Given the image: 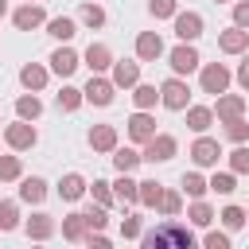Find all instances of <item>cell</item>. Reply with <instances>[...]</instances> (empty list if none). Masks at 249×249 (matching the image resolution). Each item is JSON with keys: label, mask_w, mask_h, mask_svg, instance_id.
<instances>
[{"label": "cell", "mask_w": 249, "mask_h": 249, "mask_svg": "<svg viewBox=\"0 0 249 249\" xmlns=\"http://www.w3.org/2000/svg\"><path fill=\"white\" fill-rule=\"evenodd\" d=\"M160 54H163V39H160L156 31H140V35H136V58L156 62Z\"/></svg>", "instance_id": "9"}, {"label": "cell", "mask_w": 249, "mask_h": 249, "mask_svg": "<svg viewBox=\"0 0 249 249\" xmlns=\"http://www.w3.org/2000/svg\"><path fill=\"white\" fill-rule=\"evenodd\" d=\"M218 47H222V51H226V54H241V51H245V47H249V31H245V27H237V23H233V27H230V31H222V35H218Z\"/></svg>", "instance_id": "13"}, {"label": "cell", "mask_w": 249, "mask_h": 249, "mask_svg": "<svg viewBox=\"0 0 249 249\" xmlns=\"http://www.w3.org/2000/svg\"><path fill=\"white\" fill-rule=\"evenodd\" d=\"M144 245H148V249H167V245H175V249H191L195 237H191V230H183V226H175V222H163L160 230L144 233Z\"/></svg>", "instance_id": "1"}, {"label": "cell", "mask_w": 249, "mask_h": 249, "mask_svg": "<svg viewBox=\"0 0 249 249\" xmlns=\"http://www.w3.org/2000/svg\"><path fill=\"white\" fill-rule=\"evenodd\" d=\"M4 140H8V148L27 152V148H35V140H39V136H35V128H31L23 117H19L16 124H8V128H4Z\"/></svg>", "instance_id": "5"}, {"label": "cell", "mask_w": 249, "mask_h": 249, "mask_svg": "<svg viewBox=\"0 0 249 249\" xmlns=\"http://www.w3.org/2000/svg\"><path fill=\"white\" fill-rule=\"evenodd\" d=\"M82 195H86V179H82L78 171L62 175V183H58V198H66V202H78Z\"/></svg>", "instance_id": "19"}, {"label": "cell", "mask_w": 249, "mask_h": 249, "mask_svg": "<svg viewBox=\"0 0 249 249\" xmlns=\"http://www.w3.org/2000/svg\"><path fill=\"white\" fill-rule=\"evenodd\" d=\"M128 136H132L136 144H144V140H152V136H156V121L148 117V109H140V113H132V117H128Z\"/></svg>", "instance_id": "11"}, {"label": "cell", "mask_w": 249, "mask_h": 249, "mask_svg": "<svg viewBox=\"0 0 249 249\" xmlns=\"http://www.w3.org/2000/svg\"><path fill=\"white\" fill-rule=\"evenodd\" d=\"M82 101H86V97H82V89H74V86H62V93H58V109L74 113V109H78Z\"/></svg>", "instance_id": "30"}, {"label": "cell", "mask_w": 249, "mask_h": 249, "mask_svg": "<svg viewBox=\"0 0 249 249\" xmlns=\"http://www.w3.org/2000/svg\"><path fill=\"white\" fill-rule=\"evenodd\" d=\"M160 101H163L167 109H175V113H179V109H187V101H191V89H187V82H183L179 74H175V78H167V82L160 86Z\"/></svg>", "instance_id": "3"}, {"label": "cell", "mask_w": 249, "mask_h": 249, "mask_svg": "<svg viewBox=\"0 0 249 249\" xmlns=\"http://www.w3.org/2000/svg\"><path fill=\"white\" fill-rule=\"evenodd\" d=\"M245 218H249V214H245Z\"/></svg>", "instance_id": "52"}, {"label": "cell", "mask_w": 249, "mask_h": 249, "mask_svg": "<svg viewBox=\"0 0 249 249\" xmlns=\"http://www.w3.org/2000/svg\"><path fill=\"white\" fill-rule=\"evenodd\" d=\"M245 51H249V47H245ZM245 58H249V54H245Z\"/></svg>", "instance_id": "51"}, {"label": "cell", "mask_w": 249, "mask_h": 249, "mask_svg": "<svg viewBox=\"0 0 249 249\" xmlns=\"http://www.w3.org/2000/svg\"><path fill=\"white\" fill-rule=\"evenodd\" d=\"M19 175H23L19 156H0V179H19Z\"/></svg>", "instance_id": "37"}, {"label": "cell", "mask_w": 249, "mask_h": 249, "mask_svg": "<svg viewBox=\"0 0 249 249\" xmlns=\"http://www.w3.org/2000/svg\"><path fill=\"white\" fill-rule=\"evenodd\" d=\"M113 78H101V74H89V82H86V89H82V97L89 101V105H109L113 101Z\"/></svg>", "instance_id": "4"}, {"label": "cell", "mask_w": 249, "mask_h": 249, "mask_svg": "<svg viewBox=\"0 0 249 249\" xmlns=\"http://www.w3.org/2000/svg\"><path fill=\"white\" fill-rule=\"evenodd\" d=\"M171 19H175V35H179L183 43H195V39L202 35V16H198V12H175Z\"/></svg>", "instance_id": "6"}, {"label": "cell", "mask_w": 249, "mask_h": 249, "mask_svg": "<svg viewBox=\"0 0 249 249\" xmlns=\"http://www.w3.org/2000/svg\"><path fill=\"white\" fill-rule=\"evenodd\" d=\"M51 70H54V74H62V78H70V74L78 70V54H74L70 47H58V51L51 54Z\"/></svg>", "instance_id": "15"}, {"label": "cell", "mask_w": 249, "mask_h": 249, "mask_svg": "<svg viewBox=\"0 0 249 249\" xmlns=\"http://www.w3.org/2000/svg\"><path fill=\"white\" fill-rule=\"evenodd\" d=\"M187 218H191L195 226H210V222H214V210H210V206H206L202 198H195V206L187 210Z\"/></svg>", "instance_id": "33"}, {"label": "cell", "mask_w": 249, "mask_h": 249, "mask_svg": "<svg viewBox=\"0 0 249 249\" xmlns=\"http://www.w3.org/2000/svg\"><path fill=\"white\" fill-rule=\"evenodd\" d=\"M113 163H117V171H132L140 163V156L132 148H113Z\"/></svg>", "instance_id": "31"}, {"label": "cell", "mask_w": 249, "mask_h": 249, "mask_svg": "<svg viewBox=\"0 0 249 249\" xmlns=\"http://www.w3.org/2000/svg\"><path fill=\"white\" fill-rule=\"evenodd\" d=\"M74 31H78V27H74L70 16H54V19H47V35H54V39H62V43L74 39Z\"/></svg>", "instance_id": "24"}, {"label": "cell", "mask_w": 249, "mask_h": 249, "mask_svg": "<svg viewBox=\"0 0 249 249\" xmlns=\"http://www.w3.org/2000/svg\"><path fill=\"white\" fill-rule=\"evenodd\" d=\"M4 12H8V4H4V0H0V16H4Z\"/></svg>", "instance_id": "49"}, {"label": "cell", "mask_w": 249, "mask_h": 249, "mask_svg": "<svg viewBox=\"0 0 249 249\" xmlns=\"http://www.w3.org/2000/svg\"><path fill=\"white\" fill-rule=\"evenodd\" d=\"M113 187H117L113 195H117L121 202H128V206H132V202H140V183H132V179H128V171H121V179H117Z\"/></svg>", "instance_id": "22"}, {"label": "cell", "mask_w": 249, "mask_h": 249, "mask_svg": "<svg viewBox=\"0 0 249 249\" xmlns=\"http://www.w3.org/2000/svg\"><path fill=\"white\" fill-rule=\"evenodd\" d=\"M218 218L226 222V230H241V226H245V210H241V206H226Z\"/></svg>", "instance_id": "41"}, {"label": "cell", "mask_w": 249, "mask_h": 249, "mask_svg": "<svg viewBox=\"0 0 249 249\" xmlns=\"http://www.w3.org/2000/svg\"><path fill=\"white\" fill-rule=\"evenodd\" d=\"M89 144H93V152H113V148H117V128H113V124L89 128Z\"/></svg>", "instance_id": "18"}, {"label": "cell", "mask_w": 249, "mask_h": 249, "mask_svg": "<svg viewBox=\"0 0 249 249\" xmlns=\"http://www.w3.org/2000/svg\"><path fill=\"white\" fill-rule=\"evenodd\" d=\"M214 113H218L222 121H230V117H241V113H245V97H237V93H218V105H214Z\"/></svg>", "instance_id": "17"}, {"label": "cell", "mask_w": 249, "mask_h": 249, "mask_svg": "<svg viewBox=\"0 0 249 249\" xmlns=\"http://www.w3.org/2000/svg\"><path fill=\"white\" fill-rule=\"evenodd\" d=\"M19 82H23V86L35 93V89H43V86H47V70H43L39 62H27V66L19 70Z\"/></svg>", "instance_id": "20"}, {"label": "cell", "mask_w": 249, "mask_h": 249, "mask_svg": "<svg viewBox=\"0 0 249 249\" xmlns=\"http://www.w3.org/2000/svg\"><path fill=\"white\" fill-rule=\"evenodd\" d=\"M19 198H23V202H43V198H47V183H43L39 175L23 179V187H19Z\"/></svg>", "instance_id": "25"}, {"label": "cell", "mask_w": 249, "mask_h": 249, "mask_svg": "<svg viewBox=\"0 0 249 249\" xmlns=\"http://www.w3.org/2000/svg\"><path fill=\"white\" fill-rule=\"evenodd\" d=\"M160 195H163V187H160L156 179H144V183H140V202H144V206H160Z\"/></svg>", "instance_id": "32"}, {"label": "cell", "mask_w": 249, "mask_h": 249, "mask_svg": "<svg viewBox=\"0 0 249 249\" xmlns=\"http://www.w3.org/2000/svg\"><path fill=\"white\" fill-rule=\"evenodd\" d=\"M210 121H214V109H206V105H191V109H187V128L206 132V128H210Z\"/></svg>", "instance_id": "21"}, {"label": "cell", "mask_w": 249, "mask_h": 249, "mask_svg": "<svg viewBox=\"0 0 249 249\" xmlns=\"http://www.w3.org/2000/svg\"><path fill=\"white\" fill-rule=\"evenodd\" d=\"M226 136H230L233 144H241V140L249 136V124H245L241 117H230V121H226Z\"/></svg>", "instance_id": "40"}, {"label": "cell", "mask_w": 249, "mask_h": 249, "mask_svg": "<svg viewBox=\"0 0 249 249\" xmlns=\"http://www.w3.org/2000/svg\"><path fill=\"white\" fill-rule=\"evenodd\" d=\"M148 12L156 19H167V16H175V0H148Z\"/></svg>", "instance_id": "42"}, {"label": "cell", "mask_w": 249, "mask_h": 249, "mask_svg": "<svg viewBox=\"0 0 249 249\" xmlns=\"http://www.w3.org/2000/svg\"><path fill=\"white\" fill-rule=\"evenodd\" d=\"M16 113H19V117H23V121H35V117H39V113H43V101H39V97H35V93H23V97H19V101H16Z\"/></svg>", "instance_id": "27"}, {"label": "cell", "mask_w": 249, "mask_h": 249, "mask_svg": "<svg viewBox=\"0 0 249 249\" xmlns=\"http://www.w3.org/2000/svg\"><path fill=\"white\" fill-rule=\"evenodd\" d=\"M214 4H226V0H214Z\"/></svg>", "instance_id": "50"}, {"label": "cell", "mask_w": 249, "mask_h": 249, "mask_svg": "<svg viewBox=\"0 0 249 249\" xmlns=\"http://www.w3.org/2000/svg\"><path fill=\"white\" fill-rule=\"evenodd\" d=\"M230 167H233V175H249V148H233L230 152Z\"/></svg>", "instance_id": "39"}, {"label": "cell", "mask_w": 249, "mask_h": 249, "mask_svg": "<svg viewBox=\"0 0 249 249\" xmlns=\"http://www.w3.org/2000/svg\"><path fill=\"white\" fill-rule=\"evenodd\" d=\"M93 198H97V202H101V206H109V202H113V198H117V195H113V191H109V183H105V179H97V183H93Z\"/></svg>", "instance_id": "43"}, {"label": "cell", "mask_w": 249, "mask_h": 249, "mask_svg": "<svg viewBox=\"0 0 249 249\" xmlns=\"http://www.w3.org/2000/svg\"><path fill=\"white\" fill-rule=\"evenodd\" d=\"M233 23L237 27H249V4H233Z\"/></svg>", "instance_id": "47"}, {"label": "cell", "mask_w": 249, "mask_h": 249, "mask_svg": "<svg viewBox=\"0 0 249 249\" xmlns=\"http://www.w3.org/2000/svg\"><path fill=\"white\" fill-rule=\"evenodd\" d=\"M237 82H241V89H245V93H249V58H245V62H241V70H237Z\"/></svg>", "instance_id": "48"}, {"label": "cell", "mask_w": 249, "mask_h": 249, "mask_svg": "<svg viewBox=\"0 0 249 249\" xmlns=\"http://www.w3.org/2000/svg\"><path fill=\"white\" fill-rule=\"evenodd\" d=\"M156 97H160V93H156V86H140V82H136V93H132L136 109H152V105H156Z\"/></svg>", "instance_id": "35"}, {"label": "cell", "mask_w": 249, "mask_h": 249, "mask_svg": "<svg viewBox=\"0 0 249 249\" xmlns=\"http://www.w3.org/2000/svg\"><path fill=\"white\" fill-rule=\"evenodd\" d=\"M226 86H230V70L222 62L202 66V93H226Z\"/></svg>", "instance_id": "7"}, {"label": "cell", "mask_w": 249, "mask_h": 249, "mask_svg": "<svg viewBox=\"0 0 249 249\" xmlns=\"http://www.w3.org/2000/svg\"><path fill=\"white\" fill-rule=\"evenodd\" d=\"M19 226V206L16 202H0V230H16Z\"/></svg>", "instance_id": "38"}, {"label": "cell", "mask_w": 249, "mask_h": 249, "mask_svg": "<svg viewBox=\"0 0 249 249\" xmlns=\"http://www.w3.org/2000/svg\"><path fill=\"white\" fill-rule=\"evenodd\" d=\"M121 237H140V218H136V214L121 222Z\"/></svg>", "instance_id": "46"}, {"label": "cell", "mask_w": 249, "mask_h": 249, "mask_svg": "<svg viewBox=\"0 0 249 249\" xmlns=\"http://www.w3.org/2000/svg\"><path fill=\"white\" fill-rule=\"evenodd\" d=\"M218 156H222V148H218V140H210V136H198L195 148H191V160H195L198 167H214Z\"/></svg>", "instance_id": "8"}, {"label": "cell", "mask_w": 249, "mask_h": 249, "mask_svg": "<svg viewBox=\"0 0 249 249\" xmlns=\"http://www.w3.org/2000/svg\"><path fill=\"white\" fill-rule=\"evenodd\" d=\"M78 16H82V23H89V27H101V23H105V8H101V4H82Z\"/></svg>", "instance_id": "34"}, {"label": "cell", "mask_w": 249, "mask_h": 249, "mask_svg": "<svg viewBox=\"0 0 249 249\" xmlns=\"http://www.w3.org/2000/svg\"><path fill=\"white\" fill-rule=\"evenodd\" d=\"M160 210H163L167 218H175V214L183 210V198H179V191H163V195H160Z\"/></svg>", "instance_id": "36"}, {"label": "cell", "mask_w": 249, "mask_h": 249, "mask_svg": "<svg viewBox=\"0 0 249 249\" xmlns=\"http://www.w3.org/2000/svg\"><path fill=\"white\" fill-rule=\"evenodd\" d=\"M54 233V218L51 214H35L31 222H27V237H35V241H47Z\"/></svg>", "instance_id": "23"}, {"label": "cell", "mask_w": 249, "mask_h": 249, "mask_svg": "<svg viewBox=\"0 0 249 249\" xmlns=\"http://www.w3.org/2000/svg\"><path fill=\"white\" fill-rule=\"evenodd\" d=\"M12 19H16V27H19V31H31V27H43V23H47L43 8H39V4H31V0H27L23 8H16V16H12Z\"/></svg>", "instance_id": "12"}, {"label": "cell", "mask_w": 249, "mask_h": 249, "mask_svg": "<svg viewBox=\"0 0 249 249\" xmlns=\"http://www.w3.org/2000/svg\"><path fill=\"white\" fill-rule=\"evenodd\" d=\"M183 191H187L191 198H202V195L210 191V183H206L198 171H187V175H183Z\"/></svg>", "instance_id": "28"}, {"label": "cell", "mask_w": 249, "mask_h": 249, "mask_svg": "<svg viewBox=\"0 0 249 249\" xmlns=\"http://www.w3.org/2000/svg\"><path fill=\"white\" fill-rule=\"evenodd\" d=\"M86 214H70V218H62V237L66 241H82L86 237Z\"/></svg>", "instance_id": "26"}, {"label": "cell", "mask_w": 249, "mask_h": 249, "mask_svg": "<svg viewBox=\"0 0 249 249\" xmlns=\"http://www.w3.org/2000/svg\"><path fill=\"white\" fill-rule=\"evenodd\" d=\"M105 222H109V218H105V206H97V210H86V226H89V230H101Z\"/></svg>", "instance_id": "44"}, {"label": "cell", "mask_w": 249, "mask_h": 249, "mask_svg": "<svg viewBox=\"0 0 249 249\" xmlns=\"http://www.w3.org/2000/svg\"><path fill=\"white\" fill-rule=\"evenodd\" d=\"M175 148H179V144H175V136L156 132L152 140H144V156H140V160H144V163H167V160L175 156Z\"/></svg>", "instance_id": "2"}, {"label": "cell", "mask_w": 249, "mask_h": 249, "mask_svg": "<svg viewBox=\"0 0 249 249\" xmlns=\"http://www.w3.org/2000/svg\"><path fill=\"white\" fill-rule=\"evenodd\" d=\"M210 191H218V195H233V191H237V179H233V171H214V179H210Z\"/></svg>", "instance_id": "29"}, {"label": "cell", "mask_w": 249, "mask_h": 249, "mask_svg": "<svg viewBox=\"0 0 249 249\" xmlns=\"http://www.w3.org/2000/svg\"><path fill=\"white\" fill-rule=\"evenodd\" d=\"M86 66H89L93 74L109 70V66H113V54H109V47H105V43H89V47H86Z\"/></svg>", "instance_id": "14"}, {"label": "cell", "mask_w": 249, "mask_h": 249, "mask_svg": "<svg viewBox=\"0 0 249 249\" xmlns=\"http://www.w3.org/2000/svg\"><path fill=\"white\" fill-rule=\"evenodd\" d=\"M202 241H206V249H230V237H226V233H218V230H210Z\"/></svg>", "instance_id": "45"}, {"label": "cell", "mask_w": 249, "mask_h": 249, "mask_svg": "<svg viewBox=\"0 0 249 249\" xmlns=\"http://www.w3.org/2000/svg\"><path fill=\"white\" fill-rule=\"evenodd\" d=\"M140 82V62H113V86L128 89Z\"/></svg>", "instance_id": "16"}, {"label": "cell", "mask_w": 249, "mask_h": 249, "mask_svg": "<svg viewBox=\"0 0 249 249\" xmlns=\"http://www.w3.org/2000/svg\"><path fill=\"white\" fill-rule=\"evenodd\" d=\"M167 58H171V70H175V74H191V70L198 66V51H195L191 43H179Z\"/></svg>", "instance_id": "10"}]
</instances>
